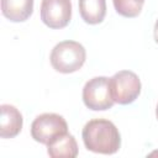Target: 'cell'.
Wrapping results in <instances>:
<instances>
[{"label": "cell", "mask_w": 158, "mask_h": 158, "mask_svg": "<svg viewBox=\"0 0 158 158\" xmlns=\"http://www.w3.org/2000/svg\"><path fill=\"white\" fill-rule=\"evenodd\" d=\"M88 151L101 154H114L121 147V136L117 127L106 118H94L85 123L81 132Z\"/></svg>", "instance_id": "cell-1"}, {"label": "cell", "mask_w": 158, "mask_h": 158, "mask_svg": "<svg viewBox=\"0 0 158 158\" xmlns=\"http://www.w3.org/2000/svg\"><path fill=\"white\" fill-rule=\"evenodd\" d=\"M49 59L57 72L69 74L83 67L86 59V52L83 44L77 41H62L53 47Z\"/></svg>", "instance_id": "cell-2"}, {"label": "cell", "mask_w": 158, "mask_h": 158, "mask_svg": "<svg viewBox=\"0 0 158 158\" xmlns=\"http://www.w3.org/2000/svg\"><path fill=\"white\" fill-rule=\"evenodd\" d=\"M110 91L112 100L120 105L133 102L141 93V80L131 70H120L110 78Z\"/></svg>", "instance_id": "cell-3"}, {"label": "cell", "mask_w": 158, "mask_h": 158, "mask_svg": "<svg viewBox=\"0 0 158 158\" xmlns=\"http://www.w3.org/2000/svg\"><path fill=\"white\" fill-rule=\"evenodd\" d=\"M83 101L88 109L94 111L111 109L115 101L110 91V78L95 77L88 80L83 88Z\"/></svg>", "instance_id": "cell-4"}, {"label": "cell", "mask_w": 158, "mask_h": 158, "mask_svg": "<svg viewBox=\"0 0 158 158\" xmlns=\"http://www.w3.org/2000/svg\"><path fill=\"white\" fill-rule=\"evenodd\" d=\"M68 125L63 116L53 112L38 115L31 125V136L36 142L48 144L56 137L67 133Z\"/></svg>", "instance_id": "cell-5"}, {"label": "cell", "mask_w": 158, "mask_h": 158, "mask_svg": "<svg viewBox=\"0 0 158 158\" xmlns=\"http://www.w3.org/2000/svg\"><path fill=\"white\" fill-rule=\"evenodd\" d=\"M72 19L70 0H42L41 20L49 28H63Z\"/></svg>", "instance_id": "cell-6"}, {"label": "cell", "mask_w": 158, "mask_h": 158, "mask_svg": "<svg viewBox=\"0 0 158 158\" xmlns=\"http://www.w3.org/2000/svg\"><path fill=\"white\" fill-rule=\"evenodd\" d=\"M0 136L1 138H14L16 137L21 130L23 118L21 112L12 105L2 104L0 106Z\"/></svg>", "instance_id": "cell-7"}, {"label": "cell", "mask_w": 158, "mask_h": 158, "mask_svg": "<svg viewBox=\"0 0 158 158\" xmlns=\"http://www.w3.org/2000/svg\"><path fill=\"white\" fill-rule=\"evenodd\" d=\"M47 153L52 158H74L78 156V144L69 132L56 137L47 144Z\"/></svg>", "instance_id": "cell-8"}, {"label": "cell", "mask_w": 158, "mask_h": 158, "mask_svg": "<svg viewBox=\"0 0 158 158\" xmlns=\"http://www.w3.org/2000/svg\"><path fill=\"white\" fill-rule=\"evenodd\" d=\"M1 12L12 22L26 21L33 12V0H1Z\"/></svg>", "instance_id": "cell-9"}, {"label": "cell", "mask_w": 158, "mask_h": 158, "mask_svg": "<svg viewBox=\"0 0 158 158\" xmlns=\"http://www.w3.org/2000/svg\"><path fill=\"white\" fill-rule=\"evenodd\" d=\"M79 12L81 19L89 25L102 22L106 15L105 0H79Z\"/></svg>", "instance_id": "cell-10"}, {"label": "cell", "mask_w": 158, "mask_h": 158, "mask_svg": "<svg viewBox=\"0 0 158 158\" xmlns=\"http://www.w3.org/2000/svg\"><path fill=\"white\" fill-rule=\"evenodd\" d=\"M115 10L123 17H136L141 14L144 0H112Z\"/></svg>", "instance_id": "cell-11"}, {"label": "cell", "mask_w": 158, "mask_h": 158, "mask_svg": "<svg viewBox=\"0 0 158 158\" xmlns=\"http://www.w3.org/2000/svg\"><path fill=\"white\" fill-rule=\"evenodd\" d=\"M154 40H156V42L158 43V20H157L156 23H154Z\"/></svg>", "instance_id": "cell-12"}, {"label": "cell", "mask_w": 158, "mask_h": 158, "mask_svg": "<svg viewBox=\"0 0 158 158\" xmlns=\"http://www.w3.org/2000/svg\"><path fill=\"white\" fill-rule=\"evenodd\" d=\"M156 116H157V118H158V105H157V107H156Z\"/></svg>", "instance_id": "cell-13"}]
</instances>
